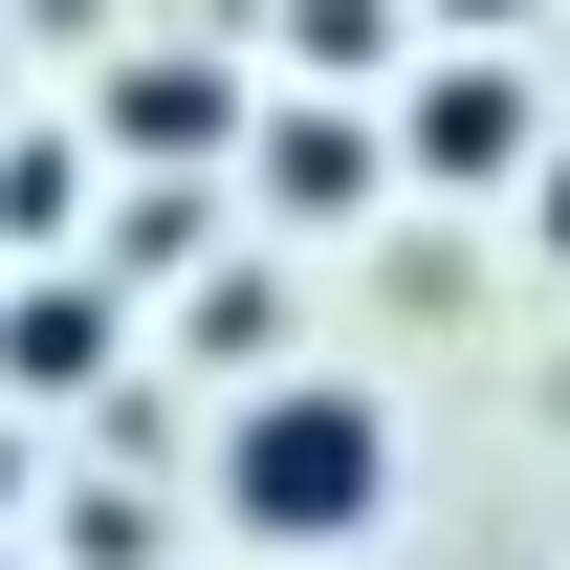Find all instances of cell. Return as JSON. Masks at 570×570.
<instances>
[{"label":"cell","mask_w":570,"mask_h":570,"mask_svg":"<svg viewBox=\"0 0 570 570\" xmlns=\"http://www.w3.org/2000/svg\"><path fill=\"white\" fill-rule=\"evenodd\" d=\"M373 504H395V417H373L352 373H264V395L219 417V527H264V549H352Z\"/></svg>","instance_id":"obj_1"},{"label":"cell","mask_w":570,"mask_h":570,"mask_svg":"<svg viewBox=\"0 0 570 570\" xmlns=\"http://www.w3.org/2000/svg\"><path fill=\"white\" fill-rule=\"evenodd\" d=\"M417 176H549L527 67H439V88H417Z\"/></svg>","instance_id":"obj_2"},{"label":"cell","mask_w":570,"mask_h":570,"mask_svg":"<svg viewBox=\"0 0 570 570\" xmlns=\"http://www.w3.org/2000/svg\"><path fill=\"white\" fill-rule=\"evenodd\" d=\"M0 373H22V395H88V373H110V307H88V285H22V307H0Z\"/></svg>","instance_id":"obj_3"},{"label":"cell","mask_w":570,"mask_h":570,"mask_svg":"<svg viewBox=\"0 0 570 570\" xmlns=\"http://www.w3.org/2000/svg\"><path fill=\"white\" fill-rule=\"evenodd\" d=\"M110 132H132V154H198V132H242V88H219V67H132Z\"/></svg>","instance_id":"obj_4"},{"label":"cell","mask_w":570,"mask_h":570,"mask_svg":"<svg viewBox=\"0 0 570 570\" xmlns=\"http://www.w3.org/2000/svg\"><path fill=\"white\" fill-rule=\"evenodd\" d=\"M527 219H549V264H570V154H549V176H527Z\"/></svg>","instance_id":"obj_5"},{"label":"cell","mask_w":570,"mask_h":570,"mask_svg":"<svg viewBox=\"0 0 570 570\" xmlns=\"http://www.w3.org/2000/svg\"><path fill=\"white\" fill-rule=\"evenodd\" d=\"M461 22H504V0H461Z\"/></svg>","instance_id":"obj_6"}]
</instances>
